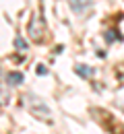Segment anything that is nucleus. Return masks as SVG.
Instances as JSON below:
<instances>
[{"label": "nucleus", "instance_id": "1", "mask_svg": "<svg viewBox=\"0 0 124 134\" xmlns=\"http://www.w3.org/2000/svg\"><path fill=\"white\" fill-rule=\"evenodd\" d=\"M44 33H46V23H44V17L35 13L33 19L29 21V35L33 41H41L44 39Z\"/></svg>", "mask_w": 124, "mask_h": 134}, {"label": "nucleus", "instance_id": "2", "mask_svg": "<svg viewBox=\"0 0 124 134\" xmlns=\"http://www.w3.org/2000/svg\"><path fill=\"white\" fill-rule=\"evenodd\" d=\"M27 99H29V107H31L33 116L41 118V120H50V109L46 107L44 101H39L37 97H27Z\"/></svg>", "mask_w": 124, "mask_h": 134}, {"label": "nucleus", "instance_id": "3", "mask_svg": "<svg viewBox=\"0 0 124 134\" xmlns=\"http://www.w3.org/2000/svg\"><path fill=\"white\" fill-rule=\"evenodd\" d=\"M68 6L77 15H85L89 8H91V0H68Z\"/></svg>", "mask_w": 124, "mask_h": 134}, {"label": "nucleus", "instance_id": "4", "mask_svg": "<svg viewBox=\"0 0 124 134\" xmlns=\"http://www.w3.org/2000/svg\"><path fill=\"white\" fill-rule=\"evenodd\" d=\"M6 81H8L10 87H17V85L23 83V74H21V72H8V74H6Z\"/></svg>", "mask_w": 124, "mask_h": 134}, {"label": "nucleus", "instance_id": "5", "mask_svg": "<svg viewBox=\"0 0 124 134\" xmlns=\"http://www.w3.org/2000/svg\"><path fill=\"white\" fill-rule=\"evenodd\" d=\"M15 46H17L21 52H25V50H27V41H25V39H23L21 35H17V37H15Z\"/></svg>", "mask_w": 124, "mask_h": 134}, {"label": "nucleus", "instance_id": "6", "mask_svg": "<svg viewBox=\"0 0 124 134\" xmlns=\"http://www.w3.org/2000/svg\"><path fill=\"white\" fill-rule=\"evenodd\" d=\"M77 72L81 76H91V68H87V66H77Z\"/></svg>", "mask_w": 124, "mask_h": 134}]
</instances>
